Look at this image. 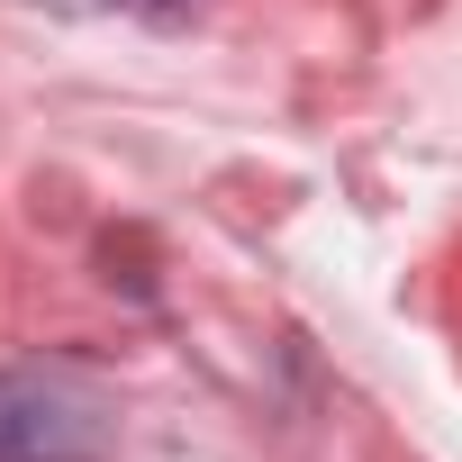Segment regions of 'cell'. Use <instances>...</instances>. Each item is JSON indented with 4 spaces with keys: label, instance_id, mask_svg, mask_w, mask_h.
<instances>
[{
    "label": "cell",
    "instance_id": "obj_1",
    "mask_svg": "<svg viewBox=\"0 0 462 462\" xmlns=\"http://www.w3.org/2000/svg\"><path fill=\"white\" fill-rule=\"evenodd\" d=\"M0 462H109V408L73 372H0Z\"/></svg>",
    "mask_w": 462,
    "mask_h": 462
},
{
    "label": "cell",
    "instance_id": "obj_2",
    "mask_svg": "<svg viewBox=\"0 0 462 462\" xmlns=\"http://www.w3.org/2000/svg\"><path fill=\"white\" fill-rule=\"evenodd\" d=\"M154 10H190V0H154Z\"/></svg>",
    "mask_w": 462,
    "mask_h": 462
}]
</instances>
